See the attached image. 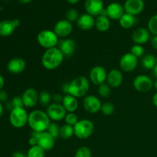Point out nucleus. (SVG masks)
Returning a JSON list of instances; mask_svg holds the SVG:
<instances>
[{"instance_id":"nucleus-1","label":"nucleus","mask_w":157,"mask_h":157,"mask_svg":"<svg viewBox=\"0 0 157 157\" xmlns=\"http://www.w3.org/2000/svg\"><path fill=\"white\" fill-rule=\"evenodd\" d=\"M51 124L47 113L41 110H35L29 113L28 124L35 132L46 131Z\"/></svg>"},{"instance_id":"nucleus-2","label":"nucleus","mask_w":157,"mask_h":157,"mask_svg":"<svg viewBox=\"0 0 157 157\" xmlns=\"http://www.w3.org/2000/svg\"><path fill=\"white\" fill-rule=\"evenodd\" d=\"M64 56L58 47L46 49L41 58L43 67L49 71L58 68L64 61Z\"/></svg>"},{"instance_id":"nucleus-3","label":"nucleus","mask_w":157,"mask_h":157,"mask_svg":"<svg viewBox=\"0 0 157 157\" xmlns=\"http://www.w3.org/2000/svg\"><path fill=\"white\" fill-rule=\"evenodd\" d=\"M90 89V81L84 76H78L69 82L68 94L75 98L84 97Z\"/></svg>"},{"instance_id":"nucleus-4","label":"nucleus","mask_w":157,"mask_h":157,"mask_svg":"<svg viewBox=\"0 0 157 157\" xmlns=\"http://www.w3.org/2000/svg\"><path fill=\"white\" fill-rule=\"evenodd\" d=\"M94 130V124L91 121L87 119L80 120L74 126L75 136L81 140H85L90 137Z\"/></svg>"},{"instance_id":"nucleus-5","label":"nucleus","mask_w":157,"mask_h":157,"mask_svg":"<svg viewBox=\"0 0 157 157\" xmlns=\"http://www.w3.org/2000/svg\"><path fill=\"white\" fill-rule=\"evenodd\" d=\"M29 113L24 107L13 108L9 114V122L15 128H22L28 124Z\"/></svg>"},{"instance_id":"nucleus-6","label":"nucleus","mask_w":157,"mask_h":157,"mask_svg":"<svg viewBox=\"0 0 157 157\" xmlns=\"http://www.w3.org/2000/svg\"><path fill=\"white\" fill-rule=\"evenodd\" d=\"M37 41L40 46L46 49L52 48L56 47L58 44V37L54 31L52 30H42L38 34Z\"/></svg>"},{"instance_id":"nucleus-7","label":"nucleus","mask_w":157,"mask_h":157,"mask_svg":"<svg viewBox=\"0 0 157 157\" xmlns=\"http://www.w3.org/2000/svg\"><path fill=\"white\" fill-rule=\"evenodd\" d=\"M33 133L38 139V146L42 148L44 151H49L54 148L55 139L47 131L35 132Z\"/></svg>"},{"instance_id":"nucleus-8","label":"nucleus","mask_w":157,"mask_h":157,"mask_svg":"<svg viewBox=\"0 0 157 157\" xmlns=\"http://www.w3.org/2000/svg\"><path fill=\"white\" fill-rule=\"evenodd\" d=\"M133 85L137 91L141 93L149 92L153 87V83L151 78L147 75H138L134 78Z\"/></svg>"},{"instance_id":"nucleus-9","label":"nucleus","mask_w":157,"mask_h":157,"mask_svg":"<svg viewBox=\"0 0 157 157\" xmlns=\"http://www.w3.org/2000/svg\"><path fill=\"white\" fill-rule=\"evenodd\" d=\"M46 113L50 120L53 121H61L64 119L67 114V111L64 109V106L62 104H56V103L51 104L48 107H47Z\"/></svg>"},{"instance_id":"nucleus-10","label":"nucleus","mask_w":157,"mask_h":157,"mask_svg":"<svg viewBox=\"0 0 157 157\" xmlns=\"http://www.w3.org/2000/svg\"><path fill=\"white\" fill-rule=\"evenodd\" d=\"M119 65L124 72H131L136 68L138 65V58L131 53H126L120 59Z\"/></svg>"},{"instance_id":"nucleus-11","label":"nucleus","mask_w":157,"mask_h":157,"mask_svg":"<svg viewBox=\"0 0 157 157\" xmlns=\"http://www.w3.org/2000/svg\"><path fill=\"white\" fill-rule=\"evenodd\" d=\"M83 107L89 113H97L101 111L102 103L95 95H87L83 100Z\"/></svg>"},{"instance_id":"nucleus-12","label":"nucleus","mask_w":157,"mask_h":157,"mask_svg":"<svg viewBox=\"0 0 157 157\" xmlns=\"http://www.w3.org/2000/svg\"><path fill=\"white\" fill-rule=\"evenodd\" d=\"M107 72L106 69L102 66H94L93 68L90 70L89 78L90 81L93 83L94 85H101L104 84L105 81H107Z\"/></svg>"},{"instance_id":"nucleus-13","label":"nucleus","mask_w":157,"mask_h":157,"mask_svg":"<svg viewBox=\"0 0 157 157\" xmlns=\"http://www.w3.org/2000/svg\"><path fill=\"white\" fill-rule=\"evenodd\" d=\"M54 32L58 38H66L71 34L73 31V25L71 22L66 19L60 20L54 26Z\"/></svg>"},{"instance_id":"nucleus-14","label":"nucleus","mask_w":157,"mask_h":157,"mask_svg":"<svg viewBox=\"0 0 157 157\" xmlns=\"http://www.w3.org/2000/svg\"><path fill=\"white\" fill-rule=\"evenodd\" d=\"M58 48L62 52L64 58H71L76 50V43L71 38H61L58 41Z\"/></svg>"},{"instance_id":"nucleus-15","label":"nucleus","mask_w":157,"mask_h":157,"mask_svg":"<svg viewBox=\"0 0 157 157\" xmlns=\"http://www.w3.org/2000/svg\"><path fill=\"white\" fill-rule=\"evenodd\" d=\"M20 25V21L18 19L3 20L0 21V36L9 37L15 32V29Z\"/></svg>"},{"instance_id":"nucleus-16","label":"nucleus","mask_w":157,"mask_h":157,"mask_svg":"<svg viewBox=\"0 0 157 157\" xmlns=\"http://www.w3.org/2000/svg\"><path fill=\"white\" fill-rule=\"evenodd\" d=\"M38 96L39 94L35 89L32 87L26 89L21 96L24 107L27 108H32L35 107L38 102Z\"/></svg>"},{"instance_id":"nucleus-17","label":"nucleus","mask_w":157,"mask_h":157,"mask_svg":"<svg viewBox=\"0 0 157 157\" xmlns=\"http://www.w3.org/2000/svg\"><path fill=\"white\" fill-rule=\"evenodd\" d=\"M124 8L126 13L135 16L139 15L144 10V0H127L124 3Z\"/></svg>"},{"instance_id":"nucleus-18","label":"nucleus","mask_w":157,"mask_h":157,"mask_svg":"<svg viewBox=\"0 0 157 157\" xmlns=\"http://www.w3.org/2000/svg\"><path fill=\"white\" fill-rule=\"evenodd\" d=\"M84 8L87 14L92 16H98L104 10V2L103 0H86Z\"/></svg>"},{"instance_id":"nucleus-19","label":"nucleus","mask_w":157,"mask_h":157,"mask_svg":"<svg viewBox=\"0 0 157 157\" xmlns=\"http://www.w3.org/2000/svg\"><path fill=\"white\" fill-rule=\"evenodd\" d=\"M124 81V75L121 70L112 69L107 73V82L110 87H119Z\"/></svg>"},{"instance_id":"nucleus-20","label":"nucleus","mask_w":157,"mask_h":157,"mask_svg":"<svg viewBox=\"0 0 157 157\" xmlns=\"http://www.w3.org/2000/svg\"><path fill=\"white\" fill-rule=\"evenodd\" d=\"M106 10L107 17L112 20H120L125 12L124 6L118 2H112L109 4L106 8Z\"/></svg>"},{"instance_id":"nucleus-21","label":"nucleus","mask_w":157,"mask_h":157,"mask_svg":"<svg viewBox=\"0 0 157 157\" xmlns=\"http://www.w3.org/2000/svg\"><path fill=\"white\" fill-rule=\"evenodd\" d=\"M26 63L23 58H14L8 63L7 70L12 75H18L24 71Z\"/></svg>"},{"instance_id":"nucleus-22","label":"nucleus","mask_w":157,"mask_h":157,"mask_svg":"<svg viewBox=\"0 0 157 157\" xmlns=\"http://www.w3.org/2000/svg\"><path fill=\"white\" fill-rule=\"evenodd\" d=\"M150 38V32L146 28L140 27L136 29L132 34V39L136 44H144L149 41Z\"/></svg>"},{"instance_id":"nucleus-23","label":"nucleus","mask_w":157,"mask_h":157,"mask_svg":"<svg viewBox=\"0 0 157 157\" xmlns=\"http://www.w3.org/2000/svg\"><path fill=\"white\" fill-rule=\"evenodd\" d=\"M77 25L81 30L89 31L95 26V19L94 16L89 14H83L79 16V18L77 21Z\"/></svg>"},{"instance_id":"nucleus-24","label":"nucleus","mask_w":157,"mask_h":157,"mask_svg":"<svg viewBox=\"0 0 157 157\" xmlns=\"http://www.w3.org/2000/svg\"><path fill=\"white\" fill-rule=\"evenodd\" d=\"M62 105L64 106L66 111L68 113H75L78 108V101L77 98L71 94H65L62 101Z\"/></svg>"},{"instance_id":"nucleus-25","label":"nucleus","mask_w":157,"mask_h":157,"mask_svg":"<svg viewBox=\"0 0 157 157\" xmlns=\"http://www.w3.org/2000/svg\"><path fill=\"white\" fill-rule=\"evenodd\" d=\"M95 27L99 32H107L110 27V18L104 15H98L95 19Z\"/></svg>"},{"instance_id":"nucleus-26","label":"nucleus","mask_w":157,"mask_h":157,"mask_svg":"<svg viewBox=\"0 0 157 157\" xmlns=\"http://www.w3.org/2000/svg\"><path fill=\"white\" fill-rule=\"evenodd\" d=\"M136 18L133 15H130L128 13H124V15L120 18V25L126 29H130L136 24Z\"/></svg>"},{"instance_id":"nucleus-27","label":"nucleus","mask_w":157,"mask_h":157,"mask_svg":"<svg viewBox=\"0 0 157 157\" xmlns=\"http://www.w3.org/2000/svg\"><path fill=\"white\" fill-rule=\"evenodd\" d=\"M141 63L144 68L151 70L154 68L155 66L156 65V58L151 54H148L143 57Z\"/></svg>"},{"instance_id":"nucleus-28","label":"nucleus","mask_w":157,"mask_h":157,"mask_svg":"<svg viewBox=\"0 0 157 157\" xmlns=\"http://www.w3.org/2000/svg\"><path fill=\"white\" fill-rule=\"evenodd\" d=\"M73 135H75V132H74V127L72 126L64 124L60 128V136L63 139H69Z\"/></svg>"},{"instance_id":"nucleus-29","label":"nucleus","mask_w":157,"mask_h":157,"mask_svg":"<svg viewBox=\"0 0 157 157\" xmlns=\"http://www.w3.org/2000/svg\"><path fill=\"white\" fill-rule=\"evenodd\" d=\"M45 151L39 146L31 147L27 152V157H44Z\"/></svg>"},{"instance_id":"nucleus-30","label":"nucleus","mask_w":157,"mask_h":157,"mask_svg":"<svg viewBox=\"0 0 157 157\" xmlns=\"http://www.w3.org/2000/svg\"><path fill=\"white\" fill-rule=\"evenodd\" d=\"M52 95L47 90H43L39 94L38 96V102L41 106L44 107H48L51 104L52 101Z\"/></svg>"},{"instance_id":"nucleus-31","label":"nucleus","mask_w":157,"mask_h":157,"mask_svg":"<svg viewBox=\"0 0 157 157\" xmlns=\"http://www.w3.org/2000/svg\"><path fill=\"white\" fill-rule=\"evenodd\" d=\"M60 126L55 122H51L48 128L46 131L48 133H50L55 139H57L58 136H60Z\"/></svg>"},{"instance_id":"nucleus-32","label":"nucleus","mask_w":157,"mask_h":157,"mask_svg":"<svg viewBox=\"0 0 157 157\" xmlns=\"http://www.w3.org/2000/svg\"><path fill=\"white\" fill-rule=\"evenodd\" d=\"M110 92H111V89L107 84L104 83V84L98 86V94L101 98H108L110 95Z\"/></svg>"},{"instance_id":"nucleus-33","label":"nucleus","mask_w":157,"mask_h":157,"mask_svg":"<svg viewBox=\"0 0 157 157\" xmlns=\"http://www.w3.org/2000/svg\"><path fill=\"white\" fill-rule=\"evenodd\" d=\"M101 111L106 116L112 115L115 111V106L110 102H106L102 104Z\"/></svg>"},{"instance_id":"nucleus-34","label":"nucleus","mask_w":157,"mask_h":157,"mask_svg":"<svg viewBox=\"0 0 157 157\" xmlns=\"http://www.w3.org/2000/svg\"><path fill=\"white\" fill-rule=\"evenodd\" d=\"M148 30L153 35H157V15H154L148 21Z\"/></svg>"},{"instance_id":"nucleus-35","label":"nucleus","mask_w":157,"mask_h":157,"mask_svg":"<svg viewBox=\"0 0 157 157\" xmlns=\"http://www.w3.org/2000/svg\"><path fill=\"white\" fill-rule=\"evenodd\" d=\"M75 157H92V153L87 147H81L75 153Z\"/></svg>"},{"instance_id":"nucleus-36","label":"nucleus","mask_w":157,"mask_h":157,"mask_svg":"<svg viewBox=\"0 0 157 157\" xmlns=\"http://www.w3.org/2000/svg\"><path fill=\"white\" fill-rule=\"evenodd\" d=\"M66 20H67L70 22H74V21H78L79 18V15H78V11L75 10V9H70L66 12Z\"/></svg>"},{"instance_id":"nucleus-37","label":"nucleus","mask_w":157,"mask_h":157,"mask_svg":"<svg viewBox=\"0 0 157 157\" xmlns=\"http://www.w3.org/2000/svg\"><path fill=\"white\" fill-rule=\"evenodd\" d=\"M64 121H65L66 124H68V125L74 127L79 121V120H78V117L76 113H67L66 114L65 117H64Z\"/></svg>"},{"instance_id":"nucleus-38","label":"nucleus","mask_w":157,"mask_h":157,"mask_svg":"<svg viewBox=\"0 0 157 157\" xmlns=\"http://www.w3.org/2000/svg\"><path fill=\"white\" fill-rule=\"evenodd\" d=\"M130 53L138 58L144 55V48L142 45H140V44H135L134 45L132 46L131 49H130Z\"/></svg>"},{"instance_id":"nucleus-39","label":"nucleus","mask_w":157,"mask_h":157,"mask_svg":"<svg viewBox=\"0 0 157 157\" xmlns=\"http://www.w3.org/2000/svg\"><path fill=\"white\" fill-rule=\"evenodd\" d=\"M9 104H10L11 110H12L13 108H16V107H24V104H23L22 98H21V97H19V96L14 97Z\"/></svg>"},{"instance_id":"nucleus-40","label":"nucleus","mask_w":157,"mask_h":157,"mask_svg":"<svg viewBox=\"0 0 157 157\" xmlns=\"http://www.w3.org/2000/svg\"><path fill=\"white\" fill-rule=\"evenodd\" d=\"M63 98H64V97L60 94H55L52 95V100L54 101V103H56V104L62 103Z\"/></svg>"},{"instance_id":"nucleus-41","label":"nucleus","mask_w":157,"mask_h":157,"mask_svg":"<svg viewBox=\"0 0 157 157\" xmlns=\"http://www.w3.org/2000/svg\"><path fill=\"white\" fill-rule=\"evenodd\" d=\"M29 144L31 147H34V146L38 145V139H37V137L35 136V135L33 133H32L30 138H29Z\"/></svg>"},{"instance_id":"nucleus-42","label":"nucleus","mask_w":157,"mask_h":157,"mask_svg":"<svg viewBox=\"0 0 157 157\" xmlns=\"http://www.w3.org/2000/svg\"><path fill=\"white\" fill-rule=\"evenodd\" d=\"M9 98V94L6 90H0V103L6 102Z\"/></svg>"},{"instance_id":"nucleus-43","label":"nucleus","mask_w":157,"mask_h":157,"mask_svg":"<svg viewBox=\"0 0 157 157\" xmlns=\"http://www.w3.org/2000/svg\"><path fill=\"white\" fill-rule=\"evenodd\" d=\"M12 157H27V154H25L24 153L20 151L15 152V153L12 154Z\"/></svg>"},{"instance_id":"nucleus-44","label":"nucleus","mask_w":157,"mask_h":157,"mask_svg":"<svg viewBox=\"0 0 157 157\" xmlns=\"http://www.w3.org/2000/svg\"><path fill=\"white\" fill-rule=\"evenodd\" d=\"M151 44L156 50H157V35H154L151 39Z\"/></svg>"},{"instance_id":"nucleus-45","label":"nucleus","mask_w":157,"mask_h":157,"mask_svg":"<svg viewBox=\"0 0 157 157\" xmlns=\"http://www.w3.org/2000/svg\"><path fill=\"white\" fill-rule=\"evenodd\" d=\"M4 84H5V80L4 78L0 75V90H2L3 87H4Z\"/></svg>"},{"instance_id":"nucleus-46","label":"nucleus","mask_w":157,"mask_h":157,"mask_svg":"<svg viewBox=\"0 0 157 157\" xmlns=\"http://www.w3.org/2000/svg\"><path fill=\"white\" fill-rule=\"evenodd\" d=\"M153 103L154 104V106H156L157 107V92L153 95Z\"/></svg>"},{"instance_id":"nucleus-47","label":"nucleus","mask_w":157,"mask_h":157,"mask_svg":"<svg viewBox=\"0 0 157 157\" xmlns=\"http://www.w3.org/2000/svg\"><path fill=\"white\" fill-rule=\"evenodd\" d=\"M17 1L21 4H28V3L31 2L32 0H17Z\"/></svg>"},{"instance_id":"nucleus-48","label":"nucleus","mask_w":157,"mask_h":157,"mask_svg":"<svg viewBox=\"0 0 157 157\" xmlns=\"http://www.w3.org/2000/svg\"><path fill=\"white\" fill-rule=\"evenodd\" d=\"M3 113H4V107H3L2 103H0V118L2 117Z\"/></svg>"},{"instance_id":"nucleus-49","label":"nucleus","mask_w":157,"mask_h":157,"mask_svg":"<svg viewBox=\"0 0 157 157\" xmlns=\"http://www.w3.org/2000/svg\"><path fill=\"white\" fill-rule=\"evenodd\" d=\"M66 1H67V2L70 3V4L74 5V4H76V3H78L80 0H66Z\"/></svg>"},{"instance_id":"nucleus-50","label":"nucleus","mask_w":157,"mask_h":157,"mask_svg":"<svg viewBox=\"0 0 157 157\" xmlns=\"http://www.w3.org/2000/svg\"><path fill=\"white\" fill-rule=\"evenodd\" d=\"M153 73H154V75L156 77V78H157V64L155 66L154 68H153Z\"/></svg>"},{"instance_id":"nucleus-51","label":"nucleus","mask_w":157,"mask_h":157,"mask_svg":"<svg viewBox=\"0 0 157 157\" xmlns=\"http://www.w3.org/2000/svg\"><path fill=\"white\" fill-rule=\"evenodd\" d=\"M153 86H154V87H155V88H156V90H157V80H156V81H155V83H154V84H153Z\"/></svg>"},{"instance_id":"nucleus-52","label":"nucleus","mask_w":157,"mask_h":157,"mask_svg":"<svg viewBox=\"0 0 157 157\" xmlns=\"http://www.w3.org/2000/svg\"><path fill=\"white\" fill-rule=\"evenodd\" d=\"M156 64H157V57H156Z\"/></svg>"}]
</instances>
